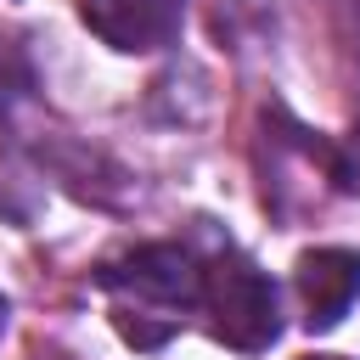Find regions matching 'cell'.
Instances as JSON below:
<instances>
[{
  "label": "cell",
  "instance_id": "obj_1",
  "mask_svg": "<svg viewBox=\"0 0 360 360\" xmlns=\"http://www.w3.org/2000/svg\"><path fill=\"white\" fill-rule=\"evenodd\" d=\"M96 292L107 298V321L141 354L163 349L180 326L197 321L202 292V248L197 242H135L96 264Z\"/></svg>",
  "mask_w": 360,
  "mask_h": 360
},
{
  "label": "cell",
  "instance_id": "obj_2",
  "mask_svg": "<svg viewBox=\"0 0 360 360\" xmlns=\"http://www.w3.org/2000/svg\"><path fill=\"white\" fill-rule=\"evenodd\" d=\"M253 169H259V202L281 231L304 225L309 214L326 208L332 191H343L338 186V146L321 141L309 124H298L287 107L259 112Z\"/></svg>",
  "mask_w": 360,
  "mask_h": 360
},
{
  "label": "cell",
  "instance_id": "obj_3",
  "mask_svg": "<svg viewBox=\"0 0 360 360\" xmlns=\"http://www.w3.org/2000/svg\"><path fill=\"white\" fill-rule=\"evenodd\" d=\"M197 326L214 343L236 349V354H264L281 338V292L231 236H208L202 242Z\"/></svg>",
  "mask_w": 360,
  "mask_h": 360
},
{
  "label": "cell",
  "instance_id": "obj_4",
  "mask_svg": "<svg viewBox=\"0 0 360 360\" xmlns=\"http://www.w3.org/2000/svg\"><path fill=\"white\" fill-rule=\"evenodd\" d=\"M79 22L118 56H152L180 39L186 0H79Z\"/></svg>",
  "mask_w": 360,
  "mask_h": 360
},
{
  "label": "cell",
  "instance_id": "obj_5",
  "mask_svg": "<svg viewBox=\"0 0 360 360\" xmlns=\"http://www.w3.org/2000/svg\"><path fill=\"white\" fill-rule=\"evenodd\" d=\"M292 298L309 332H332L360 298V248H304L292 264Z\"/></svg>",
  "mask_w": 360,
  "mask_h": 360
},
{
  "label": "cell",
  "instance_id": "obj_6",
  "mask_svg": "<svg viewBox=\"0 0 360 360\" xmlns=\"http://www.w3.org/2000/svg\"><path fill=\"white\" fill-rule=\"evenodd\" d=\"M39 90V73H34V56H28V39L17 28H0V124H11Z\"/></svg>",
  "mask_w": 360,
  "mask_h": 360
},
{
  "label": "cell",
  "instance_id": "obj_7",
  "mask_svg": "<svg viewBox=\"0 0 360 360\" xmlns=\"http://www.w3.org/2000/svg\"><path fill=\"white\" fill-rule=\"evenodd\" d=\"M338 186L360 197V118H354V129L338 141Z\"/></svg>",
  "mask_w": 360,
  "mask_h": 360
},
{
  "label": "cell",
  "instance_id": "obj_8",
  "mask_svg": "<svg viewBox=\"0 0 360 360\" xmlns=\"http://www.w3.org/2000/svg\"><path fill=\"white\" fill-rule=\"evenodd\" d=\"M6 315H11V304H6V292H0V332H6Z\"/></svg>",
  "mask_w": 360,
  "mask_h": 360
},
{
  "label": "cell",
  "instance_id": "obj_9",
  "mask_svg": "<svg viewBox=\"0 0 360 360\" xmlns=\"http://www.w3.org/2000/svg\"><path fill=\"white\" fill-rule=\"evenodd\" d=\"M304 360H343V354H304Z\"/></svg>",
  "mask_w": 360,
  "mask_h": 360
}]
</instances>
